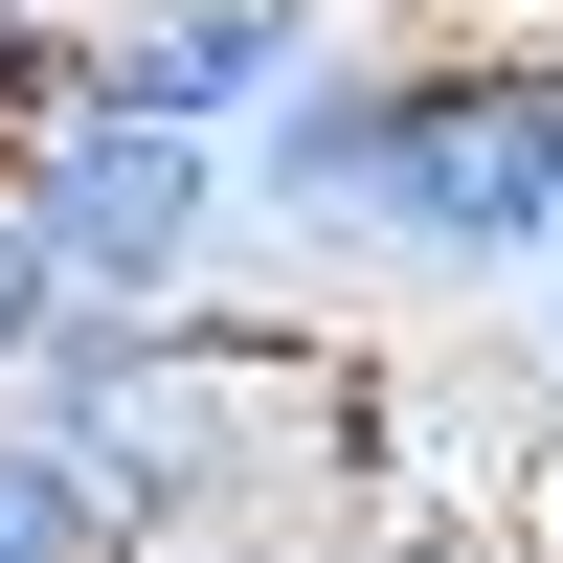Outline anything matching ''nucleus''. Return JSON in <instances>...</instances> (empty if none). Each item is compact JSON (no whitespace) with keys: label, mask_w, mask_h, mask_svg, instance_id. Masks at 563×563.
Masks as SVG:
<instances>
[{"label":"nucleus","mask_w":563,"mask_h":563,"mask_svg":"<svg viewBox=\"0 0 563 563\" xmlns=\"http://www.w3.org/2000/svg\"><path fill=\"white\" fill-rule=\"evenodd\" d=\"M113 563H203V541H339L384 519V316H294V294H203L135 339L45 361Z\"/></svg>","instance_id":"obj_1"},{"label":"nucleus","mask_w":563,"mask_h":563,"mask_svg":"<svg viewBox=\"0 0 563 563\" xmlns=\"http://www.w3.org/2000/svg\"><path fill=\"white\" fill-rule=\"evenodd\" d=\"M541 249H563V23H429V45H361L339 294H384V339H429V316H519Z\"/></svg>","instance_id":"obj_2"},{"label":"nucleus","mask_w":563,"mask_h":563,"mask_svg":"<svg viewBox=\"0 0 563 563\" xmlns=\"http://www.w3.org/2000/svg\"><path fill=\"white\" fill-rule=\"evenodd\" d=\"M23 225H45V271H68V339H135V316L249 294L225 135H158V113H68V135L23 158Z\"/></svg>","instance_id":"obj_3"},{"label":"nucleus","mask_w":563,"mask_h":563,"mask_svg":"<svg viewBox=\"0 0 563 563\" xmlns=\"http://www.w3.org/2000/svg\"><path fill=\"white\" fill-rule=\"evenodd\" d=\"M563 496V429L519 384V316H429V339H384V519H474L519 541Z\"/></svg>","instance_id":"obj_4"},{"label":"nucleus","mask_w":563,"mask_h":563,"mask_svg":"<svg viewBox=\"0 0 563 563\" xmlns=\"http://www.w3.org/2000/svg\"><path fill=\"white\" fill-rule=\"evenodd\" d=\"M339 0H113L90 23V113H158V135H249V113H294L316 68H339Z\"/></svg>","instance_id":"obj_5"},{"label":"nucleus","mask_w":563,"mask_h":563,"mask_svg":"<svg viewBox=\"0 0 563 563\" xmlns=\"http://www.w3.org/2000/svg\"><path fill=\"white\" fill-rule=\"evenodd\" d=\"M0 563H113V519H90V474H68L45 406H0Z\"/></svg>","instance_id":"obj_6"},{"label":"nucleus","mask_w":563,"mask_h":563,"mask_svg":"<svg viewBox=\"0 0 563 563\" xmlns=\"http://www.w3.org/2000/svg\"><path fill=\"white\" fill-rule=\"evenodd\" d=\"M45 361H68V271H45V225H23V158H0V406H45Z\"/></svg>","instance_id":"obj_7"},{"label":"nucleus","mask_w":563,"mask_h":563,"mask_svg":"<svg viewBox=\"0 0 563 563\" xmlns=\"http://www.w3.org/2000/svg\"><path fill=\"white\" fill-rule=\"evenodd\" d=\"M68 113H90V23H45V0H0V158H45Z\"/></svg>","instance_id":"obj_8"},{"label":"nucleus","mask_w":563,"mask_h":563,"mask_svg":"<svg viewBox=\"0 0 563 563\" xmlns=\"http://www.w3.org/2000/svg\"><path fill=\"white\" fill-rule=\"evenodd\" d=\"M339 563H519V541H474V519H361Z\"/></svg>","instance_id":"obj_9"},{"label":"nucleus","mask_w":563,"mask_h":563,"mask_svg":"<svg viewBox=\"0 0 563 563\" xmlns=\"http://www.w3.org/2000/svg\"><path fill=\"white\" fill-rule=\"evenodd\" d=\"M519 384H541V429H563V271L519 294Z\"/></svg>","instance_id":"obj_10"},{"label":"nucleus","mask_w":563,"mask_h":563,"mask_svg":"<svg viewBox=\"0 0 563 563\" xmlns=\"http://www.w3.org/2000/svg\"><path fill=\"white\" fill-rule=\"evenodd\" d=\"M541 271H563V249H541Z\"/></svg>","instance_id":"obj_11"}]
</instances>
